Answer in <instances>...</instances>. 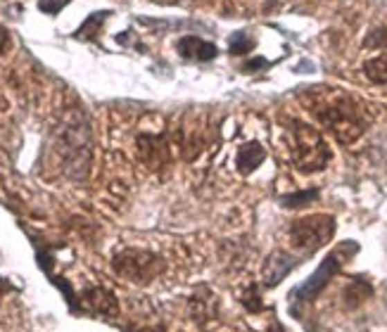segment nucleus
<instances>
[{
	"instance_id": "1",
	"label": "nucleus",
	"mask_w": 387,
	"mask_h": 332,
	"mask_svg": "<svg viewBox=\"0 0 387 332\" xmlns=\"http://www.w3.org/2000/svg\"><path fill=\"white\" fill-rule=\"evenodd\" d=\"M312 107L318 124L333 133L335 140L342 145H352L366 131V119L361 114V107L345 93H328V95L318 93V100Z\"/></svg>"
},
{
	"instance_id": "2",
	"label": "nucleus",
	"mask_w": 387,
	"mask_h": 332,
	"mask_svg": "<svg viewBox=\"0 0 387 332\" xmlns=\"http://www.w3.org/2000/svg\"><path fill=\"white\" fill-rule=\"evenodd\" d=\"M287 149H290L292 164L300 174H316L323 171L333 159L325 138L318 129L304 124V121H290L287 129Z\"/></svg>"
},
{
	"instance_id": "3",
	"label": "nucleus",
	"mask_w": 387,
	"mask_h": 332,
	"mask_svg": "<svg viewBox=\"0 0 387 332\" xmlns=\"http://www.w3.org/2000/svg\"><path fill=\"white\" fill-rule=\"evenodd\" d=\"M57 149L62 154L64 171L71 178H86L91 166V131L81 114H71L57 129Z\"/></svg>"
},
{
	"instance_id": "4",
	"label": "nucleus",
	"mask_w": 387,
	"mask_h": 332,
	"mask_svg": "<svg viewBox=\"0 0 387 332\" xmlns=\"http://www.w3.org/2000/svg\"><path fill=\"white\" fill-rule=\"evenodd\" d=\"M357 252H359V245L357 242H352V240L337 245L333 252L321 261L318 268L309 275V280H304L300 287L292 290V299H297V302H314V299L325 290V285H328V282L340 273V268L347 264V259H352Z\"/></svg>"
},
{
	"instance_id": "5",
	"label": "nucleus",
	"mask_w": 387,
	"mask_h": 332,
	"mask_svg": "<svg viewBox=\"0 0 387 332\" xmlns=\"http://www.w3.org/2000/svg\"><path fill=\"white\" fill-rule=\"evenodd\" d=\"M335 216L330 214H312L295 221L290 225V242L302 254H314L316 249L328 245L335 235Z\"/></svg>"
},
{
	"instance_id": "6",
	"label": "nucleus",
	"mask_w": 387,
	"mask_h": 332,
	"mask_svg": "<svg viewBox=\"0 0 387 332\" xmlns=\"http://www.w3.org/2000/svg\"><path fill=\"white\" fill-rule=\"evenodd\" d=\"M112 268L121 278L143 285L164 273V259L147 249H124L112 259Z\"/></svg>"
},
{
	"instance_id": "7",
	"label": "nucleus",
	"mask_w": 387,
	"mask_h": 332,
	"mask_svg": "<svg viewBox=\"0 0 387 332\" xmlns=\"http://www.w3.org/2000/svg\"><path fill=\"white\" fill-rule=\"evenodd\" d=\"M297 266V259L287 252H273L262 266V280L267 287H276L280 280H285L292 273V268Z\"/></svg>"
},
{
	"instance_id": "8",
	"label": "nucleus",
	"mask_w": 387,
	"mask_h": 332,
	"mask_svg": "<svg viewBox=\"0 0 387 332\" xmlns=\"http://www.w3.org/2000/svg\"><path fill=\"white\" fill-rule=\"evenodd\" d=\"M84 304L88 311L96 315H102V318H112V315L119 313L117 297H114V292L107 290V287H91L84 295Z\"/></svg>"
},
{
	"instance_id": "9",
	"label": "nucleus",
	"mask_w": 387,
	"mask_h": 332,
	"mask_svg": "<svg viewBox=\"0 0 387 332\" xmlns=\"http://www.w3.org/2000/svg\"><path fill=\"white\" fill-rule=\"evenodd\" d=\"M217 46L209 41H202L197 36H183L179 41V55L186 59H195V62H209L217 57Z\"/></svg>"
},
{
	"instance_id": "10",
	"label": "nucleus",
	"mask_w": 387,
	"mask_h": 332,
	"mask_svg": "<svg viewBox=\"0 0 387 332\" xmlns=\"http://www.w3.org/2000/svg\"><path fill=\"white\" fill-rule=\"evenodd\" d=\"M138 152H141L143 162L150 164L152 169H157V166L167 162V145H164V138L159 136L145 133V136L138 138Z\"/></svg>"
},
{
	"instance_id": "11",
	"label": "nucleus",
	"mask_w": 387,
	"mask_h": 332,
	"mask_svg": "<svg viewBox=\"0 0 387 332\" xmlns=\"http://www.w3.org/2000/svg\"><path fill=\"white\" fill-rule=\"evenodd\" d=\"M264 159H267V149L259 142H247V145L237 149V169H240L242 176H250Z\"/></svg>"
},
{
	"instance_id": "12",
	"label": "nucleus",
	"mask_w": 387,
	"mask_h": 332,
	"mask_svg": "<svg viewBox=\"0 0 387 332\" xmlns=\"http://www.w3.org/2000/svg\"><path fill=\"white\" fill-rule=\"evenodd\" d=\"M363 76L375 86H387V53L375 55L363 64Z\"/></svg>"
},
{
	"instance_id": "13",
	"label": "nucleus",
	"mask_w": 387,
	"mask_h": 332,
	"mask_svg": "<svg viewBox=\"0 0 387 332\" xmlns=\"http://www.w3.org/2000/svg\"><path fill=\"white\" fill-rule=\"evenodd\" d=\"M370 295H373V287H370L366 280H352L350 285H347V290L342 292L347 308H354V306H359V304H363Z\"/></svg>"
},
{
	"instance_id": "14",
	"label": "nucleus",
	"mask_w": 387,
	"mask_h": 332,
	"mask_svg": "<svg viewBox=\"0 0 387 332\" xmlns=\"http://www.w3.org/2000/svg\"><path fill=\"white\" fill-rule=\"evenodd\" d=\"M314 199H318V190H300V192H292V195H285L280 202L287 209H297V207H307L312 204Z\"/></svg>"
},
{
	"instance_id": "15",
	"label": "nucleus",
	"mask_w": 387,
	"mask_h": 332,
	"mask_svg": "<svg viewBox=\"0 0 387 332\" xmlns=\"http://www.w3.org/2000/svg\"><path fill=\"white\" fill-rule=\"evenodd\" d=\"M252 48H254V38H250L247 33H235L228 43L231 55H247L252 53Z\"/></svg>"
},
{
	"instance_id": "16",
	"label": "nucleus",
	"mask_w": 387,
	"mask_h": 332,
	"mask_svg": "<svg viewBox=\"0 0 387 332\" xmlns=\"http://www.w3.org/2000/svg\"><path fill=\"white\" fill-rule=\"evenodd\" d=\"M366 48H378V50H387V26H380V29L370 31L363 41Z\"/></svg>"
},
{
	"instance_id": "17",
	"label": "nucleus",
	"mask_w": 387,
	"mask_h": 332,
	"mask_svg": "<svg viewBox=\"0 0 387 332\" xmlns=\"http://www.w3.org/2000/svg\"><path fill=\"white\" fill-rule=\"evenodd\" d=\"M67 3H69V0H41V3H38V8H41L46 15H57Z\"/></svg>"
},
{
	"instance_id": "18",
	"label": "nucleus",
	"mask_w": 387,
	"mask_h": 332,
	"mask_svg": "<svg viewBox=\"0 0 387 332\" xmlns=\"http://www.w3.org/2000/svg\"><path fill=\"white\" fill-rule=\"evenodd\" d=\"M10 48H12V36L5 26H0V55H5Z\"/></svg>"
},
{
	"instance_id": "19",
	"label": "nucleus",
	"mask_w": 387,
	"mask_h": 332,
	"mask_svg": "<svg viewBox=\"0 0 387 332\" xmlns=\"http://www.w3.org/2000/svg\"><path fill=\"white\" fill-rule=\"evenodd\" d=\"M269 332H285V330L280 328V325H276V323H273V325H271V328H269Z\"/></svg>"
},
{
	"instance_id": "20",
	"label": "nucleus",
	"mask_w": 387,
	"mask_h": 332,
	"mask_svg": "<svg viewBox=\"0 0 387 332\" xmlns=\"http://www.w3.org/2000/svg\"><path fill=\"white\" fill-rule=\"evenodd\" d=\"M5 290H10V287H8V285H5V282H3V285H0V297L5 295Z\"/></svg>"
}]
</instances>
